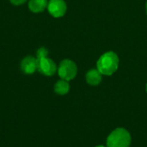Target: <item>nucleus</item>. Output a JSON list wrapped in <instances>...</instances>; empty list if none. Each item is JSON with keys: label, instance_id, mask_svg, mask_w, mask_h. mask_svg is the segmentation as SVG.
<instances>
[{"label": "nucleus", "instance_id": "nucleus-2", "mask_svg": "<svg viewBox=\"0 0 147 147\" xmlns=\"http://www.w3.org/2000/svg\"><path fill=\"white\" fill-rule=\"evenodd\" d=\"M131 142L130 133L123 127H117L108 136L107 147H130Z\"/></svg>", "mask_w": 147, "mask_h": 147}, {"label": "nucleus", "instance_id": "nucleus-7", "mask_svg": "<svg viewBox=\"0 0 147 147\" xmlns=\"http://www.w3.org/2000/svg\"><path fill=\"white\" fill-rule=\"evenodd\" d=\"M85 79L88 84L91 86H96L101 84L102 79V74L97 69H90L86 73Z\"/></svg>", "mask_w": 147, "mask_h": 147}, {"label": "nucleus", "instance_id": "nucleus-3", "mask_svg": "<svg viewBox=\"0 0 147 147\" xmlns=\"http://www.w3.org/2000/svg\"><path fill=\"white\" fill-rule=\"evenodd\" d=\"M57 71L61 79L69 82L76 78L78 74V66L74 61L66 59L59 63Z\"/></svg>", "mask_w": 147, "mask_h": 147}, {"label": "nucleus", "instance_id": "nucleus-5", "mask_svg": "<svg viewBox=\"0 0 147 147\" xmlns=\"http://www.w3.org/2000/svg\"><path fill=\"white\" fill-rule=\"evenodd\" d=\"M47 10L52 16L59 18L66 13L67 5L64 0H50L47 4Z\"/></svg>", "mask_w": 147, "mask_h": 147}, {"label": "nucleus", "instance_id": "nucleus-14", "mask_svg": "<svg viewBox=\"0 0 147 147\" xmlns=\"http://www.w3.org/2000/svg\"><path fill=\"white\" fill-rule=\"evenodd\" d=\"M146 93H147V84H146Z\"/></svg>", "mask_w": 147, "mask_h": 147}, {"label": "nucleus", "instance_id": "nucleus-13", "mask_svg": "<svg viewBox=\"0 0 147 147\" xmlns=\"http://www.w3.org/2000/svg\"><path fill=\"white\" fill-rule=\"evenodd\" d=\"M96 147H107V146H102V145H100V146H96Z\"/></svg>", "mask_w": 147, "mask_h": 147}, {"label": "nucleus", "instance_id": "nucleus-11", "mask_svg": "<svg viewBox=\"0 0 147 147\" xmlns=\"http://www.w3.org/2000/svg\"><path fill=\"white\" fill-rule=\"evenodd\" d=\"M10 3L13 4V5H16V6H19V5H22L23 3H25L27 2V0H9Z\"/></svg>", "mask_w": 147, "mask_h": 147}, {"label": "nucleus", "instance_id": "nucleus-4", "mask_svg": "<svg viewBox=\"0 0 147 147\" xmlns=\"http://www.w3.org/2000/svg\"><path fill=\"white\" fill-rule=\"evenodd\" d=\"M37 71L44 76L52 77L56 73L58 68L54 61L47 57L37 59Z\"/></svg>", "mask_w": 147, "mask_h": 147}, {"label": "nucleus", "instance_id": "nucleus-9", "mask_svg": "<svg viewBox=\"0 0 147 147\" xmlns=\"http://www.w3.org/2000/svg\"><path fill=\"white\" fill-rule=\"evenodd\" d=\"M54 91L59 96H65L70 91V84L68 81L60 79L54 84Z\"/></svg>", "mask_w": 147, "mask_h": 147}, {"label": "nucleus", "instance_id": "nucleus-6", "mask_svg": "<svg viewBox=\"0 0 147 147\" xmlns=\"http://www.w3.org/2000/svg\"><path fill=\"white\" fill-rule=\"evenodd\" d=\"M22 71L26 75H31L37 71V59L33 56H26L20 64Z\"/></svg>", "mask_w": 147, "mask_h": 147}, {"label": "nucleus", "instance_id": "nucleus-1", "mask_svg": "<svg viewBox=\"0 0 147 147\" xmlns=\"http://www.w3.org/2000/svg\"><path fill=\"white\" fill-rule=\"evenodd\" d=\"M120 65V59L118 55L113 52L109 51L103 53L96 63V69L105 76L113 75L118 69Z\"/></svg>", "mask_w": 147, "mask_h": 147}, {"label": "nucleus", "instance_id": "nucleus-8", "mask_svg": "<svg viewBox=\"0 0 147 147\" xmlns=\"http://www.w3.org/2000/svg\"><path fill=\"white\" fill-rule=\"evenodd\" d=\"M47 0H29L28 9L33 13H41L47 9Z\"/></svg>", "mask_w": 147, "mask_h": 147}, {"label": "nucleus", "instance_id": "nucleus-12", "mask_svg": "<svg viewBox=\"0 0 147 147\" xmlns=\"http://www.w3.org/2000/svg\"><path fill=\"white\" fill-rule=\"evenodd\" d=\"M146 14H147V1H146Z\"/></svg>", "mask_w": 147, "mask_h": 147}, {"label": "nucleus", "instance_id": "nucleus-10", "mask_svg": "<svg viewBox=\"0 0 147 147\" xmlns=\"http://www.w3.org/2000/svg\"><path fill=\"white\" fill-rule=\"evenodd\" d=\"M48 50L47 47H40L37 52H36V59H44V58H47L48 57Z\"/></svg>", "mask_w": 147, "mask_h": 147}]
</instances>
